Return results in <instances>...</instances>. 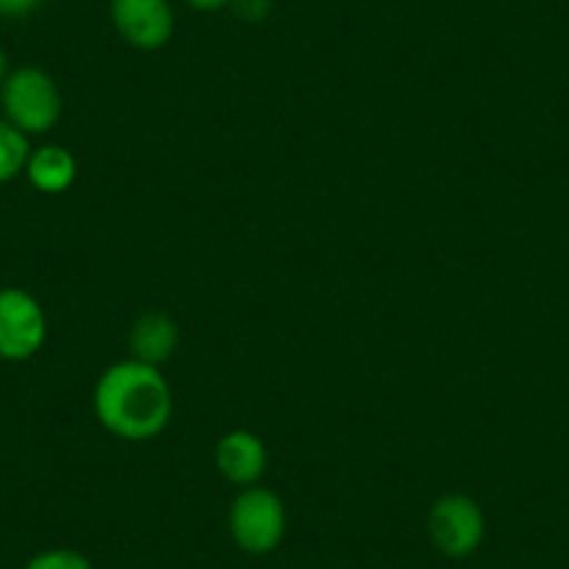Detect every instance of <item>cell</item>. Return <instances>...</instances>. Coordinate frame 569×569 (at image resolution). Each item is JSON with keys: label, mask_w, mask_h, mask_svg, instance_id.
Returning <instances> with one entry per match:
<instances>
[{"label": "cell", "mask_w": 569, "mask_h": 569, "mask_svg": "<svg viewBox=\"0 0 569 569\" xmlns=\"http://www.w3.org/2000/svg\"><path fill=\"white\" fill-rule=\"evenodd\" d=\"M31 154V137L14 129L3 114H0V184H9L26 171V162Z\"/></svg>", "instance_id": "30bf717a"}, {"label": "cell", "mask_w": 569, "mask_h": 569, "mask_svg": "<svg viewBox=\"0 0 569 569\" xmlns=\"http://www.w3.org/2000/svg\"><path fill=\"white\" fill-rule=\"evenodd\" d=\"M23 177L34 190L46 196L68 193L79 177V162H76L73 151L57 142H46L40 149H31L29 162H26Z\"/></svg>", "instance_id": "9c48e42d"}, {"label": "cell", "mask_w": 569, "mask_h": 569, "mask_svg": "<svg viewBox=\"0 0 569 569\" xmlns=\"http://www.w3.org/2000/svg\"><path fill=\"white\" fill-rule=\"evenodd\" d=\"M216 469L240 489L257 486L268 469L266 441L251 430H229L216 445Z\"/></svg>", "instance_id": "52a82bcc"}, {"label": "cell", "mask_w": 569, "mask_h": 569, "mask_svg": "<svg viewBox=\"0 0 569 569\" xmlns=\"http://www.w3.org/2000/svg\"><path fill=\"white\" fill-rule=\"evenodd\" d=\"M190 9L196 12H221V9H229V0H184Z\"/></svg>", "instance_id": "5bb4252c"}, {"label": "cell", "mask_w": 569, "mask_h": 569, "mask_svg": "<svg viewBox=\"0 0 569 569\" xmlns=\"http://www.w3.org/2000/svg\"><path fill=\"white\" fill-rule=\"evenodd\" d=\"M229 9L243 23H260V20H266L271 14L273 0H229Z\"/></svg>", "instance_id": "7c38bea8"}, {"label": "cell", "mask_w": 569, "mask_h": 569, "mask_svg": "<svg viewBox=\"0 0 569 569\" xmlns=\"http://www.w3.org/2000/svg\"><path fill=\"white\" fill-rule=\"evenodd\" d=\"M109 18L120 40L137 51H160L177 31L171 0H112Z\"/></svg>", "instance_id": "8992f818"}, {"label": "cell", "mask_w": 569, "mask_h": 569, "mask_svg": "<svg viewBox=\"0 0 569 569\" xmlns=\"http://www.w3.org/2000/svg\"><path fill=\"white\" fill-rule=\"evenodd\" d=\"M92 408L114 439L151 441L171 425L173 391L157 366L126 358L98 377Z\"/></svg>", "instance_id": "6da1fadb"}, {"label": "cell", "mask_w": 569, "mask_h": 569, "mask_svg": "<svg viewBox=\"0 0 569 569\" xmlns=\"http://www.w3.org/2000/svg\"><path fill=\"white\" fill-rule=\"evenodd\" d=\"M12 70L14 68H12V62H9V53L0 48V84L9 79V73H12Z\"/></svg>", "instance_id": "9a60e30c"}, {"label": "cell", "mask_w": 569, "mask_h": 569, "mask_svg": "<svg viewBox=\"0 0 569 569\" xmlns=\"http://www.w3.org/2000/svg\"><path fill=\"white\" fill-rule=\"evenodd\" d=\"M427 530L436 550L447 558H467L483 545L486 539V513L469 495L439 497L430 506Z\"/></svg>", "instance_id": "5b68a950"}, {"label": "cell", "mask_w": 569, "mask_h": 569, "mask_svg": "<svg viewBox=\"0 0 569 569\" xmlns=\"http://www.w3.org/2000/svg\"><path fill=\"white\" fill-rule=\"evenodd\" d=\"M179 347V325L173 316L162 310H149L131 325L129 330V352L131 360L149 363L160 369L162 363L173 358Z\"/></svg>", "instance_id": "ba28073f"}, {"label": "cell", "mask_w": 569, "mask_h": 569, "mask_svg": "<svg viewBox=\"0 0 569 569\" xmlns=\"http://www.w3.org/2000/svg\"><path fill=\"white\" fill-rule=\"evenodd\" d=\"M64 98L48 70L23 64L0 84V114L26 137L48 134L62 120Z\"/></svg>", "instance_id": "7a4b0ae2"}, {"label": "cell", "mask_w": 569, "mask_h": 569, "mask_svg": "<svg viewBox=\"0 0 569 569\" xmlns=\"http://www.w3.org/2000/svg\"><path fill=\"white\" fill-rule=\"evenodd\" d=\"M288 533V511L277 491L249 486L229 506V536L249 556H268Z\"/></svg>", "instance_id": "3957f363"}, {"label": "cell", "mask_w": 569, "mask_h": 569, "mask_svg": "<svg viewBox=\"0 0 569 569\" xmlns=\"http://www.w3.org/2000/svg\"><path fill=\"white\" fill-rule=\"evenodd\" d=\"M42 7V0H0V18L23 20Z\"/></svg>", "instance_id": "4fadbf2b"}, {"label": "cell", "mask_w": 569, "mask_h": 569, "mask_svg": "<svg viewBox=\"0 0 569 569\" xmlns=\"http://www.w3.org/2000/svg\"><path fill=\"white\" fill-rule=\"evenodd\" d=\"M23 569H92V561L84 552L70 550V547H53V550L37 552Z\"/></svg>", "instance_id": "8fae6325"}, {"label": "cell", "mask_w": 569, "mask_h": 569, "mask_svg": "<svg viewBox=\"0 0 569 569\" xmlns=\"http://www.w3.org/2000/svg\"><path fill=\"white\" fill-rule=\"evenodd\" d=\"M48 338L46 308L23 288H0V360H31Z\"/></svg>", "instance_id": "277c9868"}]
</instances>
